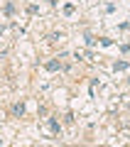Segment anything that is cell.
I'll return each instance as SVG.
<instances>
[{
	"mask_svg": "<svg viewBox=\"0 0 130 147\" xmlns=\"http://www.w3.org/2000/svg\"><path fill=\"white\" fill-rule=\"evenodd\" d=\"M13 110H15V115H22V113H25V105H22V103H17Z\"/></svg>",
	"mask_w": 130,
	"mask_h": 147,
	"instance_id": "cell-2",
	"label": "cell"
},
{
	"mask_svg": "<svg viewBox=\"0 0 130 147\" xmlns=\"http://www.w3.org/2000/svg\"><path fill=\"white\" fill-rule=\"evenodd\" d=\"M125 66H128V64H125V61H118V64H115V71H123Z\"/></svg>",
	"mask_w": 130,
	"mask_h": 147,
	"instance_id": "cell-4",
	"label": "cell"
},
{
	"mask_svg": "<svg viewBox=\"0 0 130 147\" xmlns=\"http://www.w3.org/2000/svg\"><path fill=\"white\" fill-rule=\"evenodd\" d=\"M47 69H49V71H56V69H59V61H49V64H47Z\"/></svg>",
	"mask_w": 130,
	"mask_h": 147,
	"instance_id": "cell-3",
	"label": "cell"
},
{
	"mask_svg": "<svg viewBox=\"0 0 130 147\" xmlns=\"http://www.w3.org/2000/svg\"><path fill=\"white\" fill-rule=\"evenodd\" d=\"M49 128H52V132H59V122L54 118H49Z\"/></svg>",
	"mask_w": 130,
	"mask_h": 147,
	"instance_id": "cell-1",
	"label": "cell"
}]
</instances>
